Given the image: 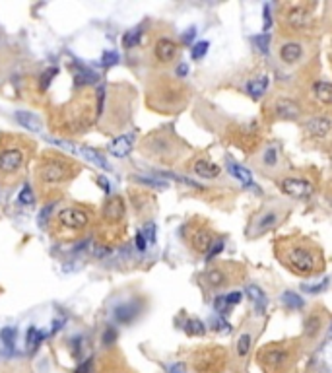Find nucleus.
Instances as JSON below:
<instances>
[{
    "label": "nucleus",
    "instance_id": "4468645a",
    "mask_svg": "<svg viewBox=\"0 0 332 373\" xmlns=\"http://www.w3.org/2000/svg\"><path fill=\"white\" fill-rule=\"evenodd\" d=\"M190 243H192V247H194L196 253L208 255V251H210L212 245H214V235H212V232H210L208 228H198V230L192 233Z\"/></svg>",
    "mask_w": 332,
    "mask_h": 373
},
{
    "label": "nucleus",
    "instance_id": "2f4dec72",
    "mask_svg": "<svg viewBox=\"0 0 332 373\" xmlns=\"http://www.w3.org/2000/svg\"><path fill=\"white\" fill-rule=\"evenodd\" d=\"M140 39H142V31L140 29H130L127 35L123 37V45L127 49H132V47H136L140 43Z\"/></svg>",
    "mask_w": 332,
    "mask_h": 373
},
{
    "label": "nucleus",
    "instance_id": "ddd939ff",
    "mask_svg": "<svg viewBox=\"0 0 332 373\" xmlns=\"http://www.w3.org/2000/svg\"><path fill=\"white\" fill-rule=\"evenodd\" d=\"M305 131L313 138H325L332 131V121L327 117H313L305 123Z\"/></svg>",
    "mask_w": 332,
    "mask_h": 373
},
{
    "label": "nucleus",
    "instance_id": "de8ad7c7",
    "mask_svg": "<svg viewBox=\"0 0 332 373\" xmlns=\"http://www.w3.org/2000/svg\"><path fill=\"white\" fill-rule=\"evenodd\" d=\"M226 307H228L226 295H218V299H216V311L218 313H226Z\"/></svg>",
    "mask_w": 332,
    "mask_h": 373
},
{
    "label": "nucleus",
    "instance_id": "423d86ee",
    "mask_svg": "<svg viewBox=\"0 0 332 373\" xmlns=\"http://www.w3.org/2000/svg\"><path fill=\"white\" fill-rule=\"evenodd\" d=\"M39 177H41L43 183H62L68 177V167H66L64 161L58 160L45 161L39 167Z\"/></svg>",
    "mask_w": 332,
    "mask_h": 373
},
{
    "label": "nucleus",
    "instance_id": "b1692460",
    "mask_svg": "<svg viewBox=\"0 0 332 373\" xmlns=\"http://www.w3.org/2000/svg\"><path fill=\"white\" fill-rule=\"evenodd\" d=\"M123 216H125V206H123V202H121L119 198H115V200H111V202L107 204V208H105V218L117 222V220H121Z\"/></svg>",
    "mask_w": 332,
    "mask_h": 373
},
{
    "label": "nucleus",
    "instance_id": "603ef678",
    "mask_svg": "<svg viewBox=\"0 0 332 373\" xmlns=\"http://www.w3.org/2000/svg\"><path fill=\"white\" fill-rule=\"evenodd\" d=\"M90 366H92V360H88L86 364H82V366L78 368V373H88V370H90Z\"/></svg>",
    "mask_w": 332,
    "mask_h": 373
},
{
    "label": "nucleus",
    "instance_id": "6ab92c4d",
    "mask_svg": "<svg viewBox=\"0 0 332 373\" xmlns=\"http://www.w3.org/2000/svg\"><path fill=\"white\" fill-rule=\"evenodd\" d=\"M14 119L18 121V125H22L24 129L31 131V133H41L43 125H41V119L29 111H16L14 113Z\"/></svg>",
    "mask_w": 332,
    "mask_h": 373
},
{
    "label": "nucleus",
    "instance_id": "1a4fd4ad",
    "mask_svg": "<svg viewBox=\"0 0 332 373\" xmlns=\"http://www.w3.org/2000/svg\"><path fill=\"white\" fill-rule=\"evenodd\" d=\"M153 54H155V58H157L159 62L169 64V62H173V60L177 58V54H179V45H177L171 37H159V39L155 41V45H153Z\"/></svg>",
    "mask_w": 332,
    "mask_h": 373
},
{
    "label": "nucleus",
    "instance_id": "f257e3e1",
    "mask_svg": "<svg viewBox=\"0 0 332 373\" xmlns=\"http://www.w3.org/2000/svg\"><path fill=\"white\" fill-rule=\"evenodd\" d=\"M278 259L284 267L299 276H313L319 274L325 263L323 255L317 245L307 239H285L278 243Z\"/></svg>",
    "mask_w": 332,
    "mask_h": 373
},
{
    "label": "nucleus",
    "instance_id": "c756f323",
    "mask_svg": "<svg viewBox=\"0 0 332 373\" xmlns=\"http://www.w3.org/2000/svg\"><path fill=\"white\" fill-rule=\"evenodd\" d=\"M185 330H187V334H190V336H202V334L206 332V326H204V323H202V321L189 319V321H187Z\"/></svg>",
    "mask_w": 332,
    "mask_h": 373
},
{
    "label": "nucleus",
    "instance_id": "49530a36",
    "mask_svg": "<svg viewBox=\"0 0 332 373\" xmlns=\"http://www.w3.org/2000/svg\"><path fill=\"white\" fill-rule=\"evenodd\" d=\"M194 35H196V29H194V27H189V29H187V33H183V37H181V39H183V43L190 45V43H192V39H194Z\"/></svg>",
    "mask_w": 332,
    "mask_h": 373
},
{
    "label": "nucleus",
    "instance_id": "a18cd8bd",
    "mask_svg": "<svg viewBox=\"0 0 332 373\" xmlns=\"http://www.w3.org/2000/svg\"><path fill=\"white\" fill-rule=\"evenodd\" d=\"M243 299V293L241 292H231L226 295V301H228V305H237L239 301Z\"/></svg>",
    "mask_w": 332,
    "mask_h": 373
},
{
    "label": "nucleus",
    "instance_id": "4be33fe9",
    "mask_svg": "<svg viewBox=\"0 0 332 373\" xmlns=\"http://www.w3.org/2000/svg\"><path fill=\"white\" fill-rule=\"evenodd\" d=\"M247 295L253 299V303L256 305L258 313H262V311L266 309V305H268V297H266L264 292L260 290V286H256V284H249V286H247Z\"/></svg>",
    "mask_w": 332,
    "mask_h": 373
},
{
    "label": "nucleus",
    "instance_id": "20e7f679",
    "mask_svg": "<svg viewBox=\"0 0 332 373\" xmlns=\"http://www.w3.org/2000/svg\"><path fill=\"white\" fill-rule=\"evenodd\" d=\"M309 20H311V12L307 4H289L284 12V22L295 31L305 29L309 26Z\"/></svg>",
    "mask_w": 332,
    "mask_h": 373
},
{
    "label": "nucleus",
    "instance_id": "a211bd4d",
    "mask_svg": "<svg viewBox=\"0 0 332 373\" xmlns=\"http://www.w3.org/2000/svg\"><path fill=\"white\" fill-rule=\"evenodd\" d=\"M138 313H140V305L136 301H127V303H121V305L115 307V319L123 325L134 321Z\"/></svg>",
    "mask_w": 332,
    "mask_h": 373
},
{
    "label": "nucleus",
    "instance_id": "9b49d317",
    "mask_svg": "<svg viewBox=\"0 0 332 373\" xmlns=\"http://www.w3.org/2000/svg\"><path fill=\"white\" fill-rule=\"evenodd\" d=\"M272 113L274 117L278 119H285V121H293L301 115V107L297 105L293 99L289 97H278L274 103H272Z\"/></svg>",
    "mask_w": 332,
    "mask_h": 373
},
{
    "label": "nucleus",
    "instance_id": "6e6d98bb",
    "mask_svg": "<svg viewBox=\"0 0 332 373\" xmlns=\"http://www.w3.org/2000/svg\"><path fill=\"white\" fill-rule=\"evenodd\" d=\"M329 334H331V336H332V325H331V330H329Z\"/></svg>",
    "mask_w": 332,
    "mask_h": 373
},
{
    "label": "nucleus",
    "instance_id": "c03bdc74",
    "mask_svg": "<svg viewBox=\"0 0 332 373\" xmlns=\"http://www.w3.org/2000/svg\"><path fill=\"white\" fill-rule=\"evenodd\" d=\"M262 14H264V31H268V27L272 26V16H270V6L268 4H264V8H262Z\"/></svg>",
    "mask_w": 332,
    "mask_h": 373
},
{
    "label": "nucleus",
    "instance_id": "79ce46f5",
    "mask_svg": "<svg viewBox=\"0 0 332 373\" xmlns=\"http://www.w3.org/2000/svg\"><path fill=\"white\" fill-rule=\"evenodd\" d=\"M115 338H117V330H115L113 326H109V328L105 330V334H103V342H105V344H113Z\"/></svg>",
    "mask_w": 332,
    "mask_h": 373
},
{
    "label": "nucleus",
    "instance_id": "58836bf2",
    "mask_svg": "<svg viewBox=\"0 0 332 373\" xmlns=\"http://www.w3.org/2000/svg\"><path fill=\"white\" fill-rule=\"evenodd\" d=\"M224 249H226V243H224V241H216V243L212 245V249L208 251V255H206V261H212V259H214V257H218V255H220V253H222Z\"/></svg>",
    "mask_w": 332,
    "mask_h": 373
},
{
    "label": "nucleus",
    "instance_id": "2eb2a0df",
    "mask_svg": "<svg viewBox=\"0 0 332 373\" xmlns=\"http://www.w3.org/2000/svg\"><path fill=\"white\" fill-rule=\"evenodd\" d=\"M258 163L262 169L266 171H272L280 165V150L276 144H268L260 154H258Z\"/></svg>",
    "mask_w": 332,
    "mask_h": 373
},
{
    "label": "nucleus",
    "instance_id": "f3484780",
    "mask_svg": "<svg viewBox=\"0 0 332 373\" xmlns=\"http://www.w3.org/2000/svg\"><path fill=\"white\" fill-rule=\"evenodd\" d=\"M311 93L313 97L321 103V105L332 107V82H313L311 86Z\"/></svg>",
    "mask_w": 332,
    "mask_h": 373
},
{
    "label": "nucleus",
    "instance_id": "6e6552de",
    "mask_svg": "<svg viewBox=\"0 0 332 373\" xmlns=\"http://www.w3.org/2000/svg\"><path fill=\"white\" fill-rule=\"evenodd\" d=\"M287 356H289V352H287L285 348L274 344V346H266L262 352H260V362H262V366L270 372V370H278V368H282V366L285 364Z\"/></svg>",
    "mask_w": 332,
    "mask_h": 373
},
{
    "label": "nucleus",
    "instance_id": "9d476101",
    "mask_svg": "<svg viewBox=\"0 0 332 373\" xmlns=\"http://www.w3.org/2000/svg\"><path fill=\"white\" fill-rule=\"evenodd\" d=\"M58 222L64 226V228H70V230H82L88 226L90 222V214L86 212L84 208H66L58 214Z\"/></svg>",
    "mask_w": 332,
    "mask_h": 373
},
{
    "label": "nucleus",
    "instance_id": "5fc2aeb1",
    "mask_svg": "<svg viewBox=\"0 0 332 373\" xmlns=\"http://www.w3.org/2000/svg\"><path fill=\"white\" fill-rule=\"evenodd\" d=\"M99 183H101V185H103V188H105V190L109 192V181H105V179H99Z\"/></svg>",
    "mask_w": 332,
    "mask_h": 373
},
{
    "label": "nucleus",
    "instance_id": "bb28decb",
    "mask_svg": "<svg viewBox=\"0 0 332 373\" xmlns=\"http://www.w3.org/2000/svg\"><path fill=\"white\" fill-rule=\"evenodd\" d=\"M251 340H253V334H251V332H243V334L239 336L237 346H235L239 358H245V356L249 354V350H251Z\"/></svg>",
    "mask_w": 332,
    "mask_h": 373
},
{
    "label": "nucleus",
    "instance_id": "0eeeda50",
    "mask_svg": "<svg viewBox=\"0 0 332 373\" xmlns=\"http://www.w3.org/2000/svg\"><path fill=\"white\" fill-rule=\"evenodd\" d=\"M278 56H280L282 62L287 64V66L299 64L303 60V56H305V47H303V43L293 41V39L282 41L280 47H278Z\"/></svg>",
    "mask_w": 332,
    "mask_h": 373
},
{
    "label": "nucleus",
    "instance_id": "7ed1b4c3",
    "mask_svg": "<svg viewBox=\"0 0 332 373\" xmlns=\"http://www.w3.org/2000/svg\"><path fill=\"white\" fill-rule=\"evenodd\" d=\"M24 150L20 148H6L0 152V175L10 177L16 175L24 165Z\"/></svg>",
    "mask_w": 332,
    "mask_h": 373
},
{
    "label": "nucleus",
    "instance_id": "f8f14e48",
    "mask_svg": "<svg viewBox=\"0 0 332 373\" xmlns=\"http://www.w3.org/2000/svg\"><path fill=\"white\" fill-rule=\"evenodd\" d=\"M202 278H204V284L210 288V290L226 288V286L231 282L228 270H224V268H210V270H206Z\"/></svg>",
    "mask_w": 332,
    "mask_h": 373
},
{
    "label": "nucleus",
    "instance_id": "ea45409f",
    "mask_svg": "<svg viewBox=\"0 0 332 373\" xmlns=\"http://www.w3.org/2000/svg\"><path fill=\"white\" fill-rule=\"evenodd\" d=\"M101 62L103 66H113L115 62H119V54L115 53V51H107V53H103Z\"/></svg>",
    "mask_w": 332,
    "mask_h": 373
},
{
    "label": "nucleus",
    "instance_id": "473e14b6",
    "mask_svg": "<svg viewBox=\"0 0 332 373\" xmlns=\"http://www.w3.org/2000/svg\"><path fill=\"white\" fill-rule=\"evenodd\" d=\"M41 340H43V334H41L35 326H31V328L27 330V348H29V350H35V348L39 346Z\"/></svg>",
    "mask_w": 332,
    "mask_h": 373
},
{
    "label": "nucleus",
    "instance_id": "f03ea898",
    "mask_svg": "<svg viewBox=\"0 0 332 373\" xmlns=\"http://www.w3.org/2000/svg\"><path fill=\"white\" fill-rule=\"evenodd\" d=\"M278 186L284 194H287L291 198H299V200H305L313 194V183L307 179H299V177H284L280 179Z\"/></svg>",
    "mask_w": 332,
    "mask_h": 373
},
{
    "label": "nucleus",
    "instance_id": "c9c22d12",
    "mask_svg": "<svg viewBox=\"0 0 332 373\" xmlns=\"http://www.w3.org/2000/svg\"><path fill=\"white\" fill-rule=\"evenodd\" d=\"M329 280H331V278H325L323 282H319V284H313V286H311V284H303V286H301V290H303V292H307V293H319V292H323V290H327V286H329Z\"/></svg>",
    "mask_w": 332,
    "mask_h": 373
},
{
    "label": "nucleus",
    "instance_id": "09e8293b",
    "mask_svg": "<svg viewBox=\"0 0 332 373\" xmlns=\"http://www.w3.org/2000/svg\"><path fill=\"white\" fill-rule=\"evenodd\" d=\"M167 372L169 373H187V366H185L183 362H179V364H171V366H167Z\"/></svg>",
    "mask_w": 332,
    "mask_h": 373
},
{
    "label": "nucleus",
    "instance_id": "dca6fc26",
    "mask_svg": "<svg viewBox=\"0 0 332 373\" xmlns=\"http://www.w3.org/2000/svg\"><path fill=\"white\" fill-rule=\"evenodd\" d=\"M192 173H194L196 177H200V179H216V177L222 173V169H220V165H216L214 161L200 158V160H196L192 163Z\"/></svg>",
    "mask_w": 332,
    "mask_h": 373
},
{
    "label": "nucleus",
    "instance_id": "f704fd0d",
    "mask_svg": "<svg viewBox=\"0 0 332 373\" xmlns=\"http://www.w3.org/2000/svg\"><path fill=\"white\" fill-rule=\"evenodd\" d=\"M0 338H2V342H4L6 346L12 348L14 340H16V328H14V326H4V328L0 330Z\"/></svg>",
    "mask_w": 332,
    "mask_h": 373
},
{
    "label": "nucleus",
    "instance_id": "aec40b11",
    "mask_svg": "<svg viewBox=\"0 0 332 373\" xmlns=\"http://www.w3.org/2000/svg\"><path fill=\"white\" fill-rule=\"evenodd\" d=\"M132 144H134V136H132V134H125V136L115 138L113 144L109 146V150H111L113 156H117V158H125V156L130 154Z\"/></svg>",
    "mask_w": 332,
    "mask_h": 373
},
{
    "label": "nucleus",
    "instance_id": "a878e982",
    "mask_svg": "<svg viewBox=\"0 0 332 373\" xmlns=\"http://www.w3.org/2000/svg\"><path fill=\"white\" fill-rule=\"evenodd\" d=\"M78 154H82L86 160L94 161L97 167H101V169H105V171H109V163L103 160V158L97 154V152H95V150H90V148H80V150H78Z\"/></svg>",
    "mask_w": 332,
    "mask_h": 373
},
{
    "label": "nucleus",
    "instance_id": "3c124183",
    "mask_svg": "<svg viewBox=\"0 0 332 373\" xmlns=\"http://www.w3.org/2000/svg\"><path fill=\"white\" fill-rule=\"evenodd\" d=\"M54 74H56V68H49V70H47V74H43V88H47V86H49L51 76H54Z\"/></svg>",
    "mask_w": 332,
    "mask_h": 373
},
{
    "label": "nucleus",
    "instance_id": "37998d69",
    "mask_svg": "<svg viewBox=\"0 0 332 373\" xmlns=\"http://www.w3.org/2000/svg\"><path fill=\"white\" fill-rule=\"evenodd\" d=\"M142 235L146 237V241H155V226H153V224H146Z\"/></svg>",
    "mask_w": 332,
    "mask_h": 373
},
{
    "label": "nucleus",
    "instance_id": "4c0bfd02",
    "mask_svg": "<svg viewBox=\"0 0 332 373\" xmlns=\"http://www.w3.org/2000/svg\"><path fill=\"white\" fill-rule=\"evenodd\" d=\"M210 325H212V328L218 330V332H226V334H230L231 332V325L224 319H214Z\"/></svg>",
    "mask_w": 332,
    "mask_h": 373
},
{
    "label": "nucleus",
    "instance_id": "cd10ccee",
    "mask_svg": "<svg viewBox=\"0 0 332 373\" xmlns=\"http://www.w3.org/2000/svg\"><path fill=\"white\" fill-rule=\"evenodd\" d=\"M94 82H97V74H95L94 70L84 68V66H80V68L76 70V84H78V86H84V84H94Z\"/></svg>",
    "mask_w": 332,
    "mask_h": 373
},
{
    "label": "nucleus",
    "instance_id": "7c9ffc66",
    "mask_svg": "<svg viewBox=\"0 0 332 373\" xmlns=\"http://www.w3.org/2000/svg\"><path fill=\"white\" fill-rule=\"evenodd\" d=\"M270 35L268 33H260V35H255L253 37V45H255L256 49H258V53L266 54L268 53V49H270Z\"/></svg>",
    "mask_w": 332,
    "mask_h": 373
},
{
    "label": "nucleus",
    "instance_id": "e433bc0d",
    "mask_svg": "<svg viewBox=\"0 0 332 373\" xmlns=\"http://www.w3.org/2000/svg\"><path fill=\"white\" fill-rule=\"evenodd\" d=\"M138 183L148 186H155V188H165L167 186V181H161V179H152V177H136Z\"/></svg>",
    "mask_w": 332,
    "mask_h": 373
},
{
    "label": "nucleus",
    "instance_id": "39448f33",
    "mask_svg": "<svg viewBox=\"0 0 332 373\" xmlns=\"http://www.w3.org/2000/svg\"><path fill=\"white\" fill-rule=\"evenodd\" d=\"M282 220V210L278 208H266L260 214H256L253 220V228H251V235H262L268 230H274Z\"/></svg>",
    "mask_w": 332,
    "mask_h": 373
},
{
    "label": "nucleus",
    "instance_id": "72a5a7b5",
    "mask_svg": "<svg viewBox=\"0 0 332 373\" xmlns=\"http://www.w3.org/2000/svg\"><path fill=\"white\" fill-rule=\"evenodd\" d=\"M208 47H210V43H208V41H198V43H194V45H192V49H190V56H192V60H200V58L208 53Z\"/></svg>",
    "mask_w": 332,
    "mask_h": 373
},
{
    "label": "nucleus",
    "instance_id": "a19ab883",
    "mask_svg": "<svg viewBox=\"0 0 332 373\" xmlns=\"http://www.w3.org/2000/svg\"><path fill=\"white\" fill-rule=\"evenodd\" d=\"M18 200H20L22 204H31V202H33V190H31L29 186H24L22 192H20V196H18Z\"/></svg>",
    "mask_w": 332,
    "mask_h": 373
},
{
    "label": "nucleus",
    "instance_id": "393cba45",
    "mask_svg": "<svg viewBox=\"0 0 332 373\" xmlns=\"http://www.w3.org/2000/svg\"><path fill=\"white\" fill-rule=\"evenodd\" d=\"M321 325H323V319H321V315H311V317H307L305 321V336L307 338H315L317 334H319V330H321Z\"/></svg>",
    "mask_w": 332,
    "mask_h": 373
},
{
    "label": "nucleus",
    "instance_id": "412c9836",
    "mask_svg": "<svg viewBox=\"0 0 332 373\" xmlns=\"http://www.w3.org/2000/svg\"><path fill=\"white\" fill-rule=\"evenodd\" d=\"M268 90V76H258L247 84V92L253 99H260Z\"/></svg>",
    "mask_w": 332,
    "mask_h": 373
},
{
    "label": "nucleus",
    "instance_id": "8fccbe9b",
    "mask_svg": "<svg viewBox=\"0 0 332 373\" xmlns=\"http://www.w3.org/2000/svg\"><path fill=\"white\" fill-rule=\"evenodd\" d=\"M134 241H136V249H138V251H146V237L142 235V232L136 233V239Z\"/></svg>",
    "mask_w": 332,
    "mask_h": 373
},
{
    "label": "nucleus",
    "instance_id": "c85d7f7f",
    "mask_svg": "<svg viewBox=\"0 0 332 373\" xmlns=\"http://www.w3.org/2000/svg\"><path fill=\"white\" fill-rule=\"evenodd\" d=\"M282 301H284V305L289 307V309H301V307H303L301 295H297L295 292H284L282 293Z\"/></svg>",
    "mask_w": 332,
    "mask_h": 373
},
{
    "label": "nucleus",
    "instance_id": "864d4df0",
    "mask_svg": "<svg viewBox=\"0 0 332 373\" xmlns=\"http://www.w3.org/2000/svg\"><path fill=\"white\" fill-rule=\"evenodd\" d=\"M187 70H189V68H187V64H179V68H177V76H185V74H187Z\"/></svg>",
    "mask_w": 332,
    "mask_h": 373
},
{
    "label": "nucleus",
    "instance_id": "5701e85b",
    "mask_svg": "<svg viewBox=\"0 0 332 373\" xmlns=\"http://www.w3.org/2000/svg\"><path fill=\"white\" fill-rule=\"evenodd\" d=\"M228 169L231 171V175L235 177V179H239L243 185L247 186H253V175H251V171L249 169H245L243 165H237V163H233V161H228Z\"/></svg>",
    "mask_w": 332,
    "mask_h": 373
}]
</instances>
